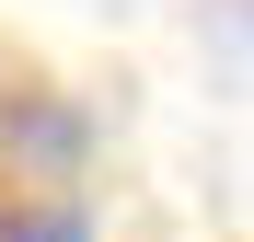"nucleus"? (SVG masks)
<instances>
[{"instance_id":"obj_2","label":"nucleus","mask_w":254,"mask_h":242,"mask_svg":"<svg viewBox=\"0 0 254 242\" xmlns=\"http://www.w3.org/2000/svg\"><path fill=\"white\" fill-rule=\"evenodd\" d=\"M0 242H93V219H81V196H23V208H0Z\"/></svg>"},{"instance_id":"obj_1","label":"nucleus","mask_w":254,"mask_h":242,"mask_svg":"<svg viewBox=\"0 0 254 242\" xmlns=\"http://www.w3.org/2000/svg\"><path fill=\"white\" fill-rule=\"evenodd\" d=\"M0 139H23L35 173H69V161H81V115H69V104H12V115H0Z\"/></svg>"}]
</instances>
